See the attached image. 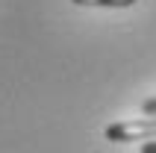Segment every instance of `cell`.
<instances>
[{"label": "cell", "mask_w": 156, "mask_h": 153, "mask_svg": "<svg viewBox=\"0 0 156 153\" xmlns=\"http://www.w3.org/2000/svg\"><path fill=\"white\" fill-rule=\"evenodd\" d=\"M109 141H139V138H156V118H141V121H121L106 127Z\"/></svg>", "instance_id": "obj_1"}, {"label": "cell", "mask_w": 156, "mask_h": 153, "mask_svg": "<svg viewBox=\"0 0 156 153\" xmlns=\"http://www.w3.org/2000/svg\"><path fill=\"white\" fill-rule=\"evenodd\" d=\"M80 6H133L136 0H74Z\"/></svg>", "instance_id": "obj_2"}, {"label": "cell", "mask_w": 156, "mask_h": 153, "mask_svg": "<svg viewBox=\"0 0 156 153\" xmlns=\"http://www.w3.org/2000/svg\"><path fill=\"white\" fill-rule=\"evenodd\" d=\"M141 109L147 112V115H153V118H156V97H150V100H144V103H141Z\"/></svg>", "instance_id": "obj_3"}, {"label": "cell", "mask_w": 156, "mask_h": 153, "mask_svg": "<svg viewBox=\"0 0 156 153\" xmlns=\"http://www.w3.org/2000/svg\"><path fill=\"white\" fill-rule=\"evenodd\" d=\"M141 153H156V141H147V144L141 147Z\"/></svg>", "instance_id": "obj_4"}]
</instances>
